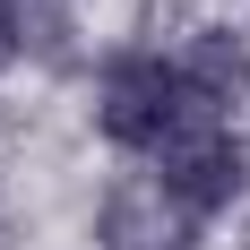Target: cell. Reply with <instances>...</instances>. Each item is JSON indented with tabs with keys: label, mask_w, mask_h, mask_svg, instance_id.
Returning a JSON list of instances; mask_svg holds the SVG:
<instances>
[{
	"label": "cell",
	"mask_w": 250,
	"mask_h": 250,
	"mask_svg": "<svg viewBox=\"0 0 250 250\" xmlns=\"http://www.w3.org/2000/svg\"><path fill=\"white\" fill-rule=\"evenodd\" d=\"M190 121H207L190 78H181V52L164 43H121L95 61V138L129 164H155Z\"/></svg>",
	"instance_id": "obj_1"
},
{
	"label": "cell",
	"mask_w": 250,
	"mask_h": 250,
	"mask_svg": "<svg viewBox=\"0 0 250 250\" xmlns=\"http://www.w3.org/2000/svg\"><path fill=\"white\" fill-rule=\"evenodd\" d=\"M138 173H147L181 216L216 225V216H233V207L250 199V129L242 121H190L173 147L155 155V164H138Z\"/></svg>",
	"instance_id": "obj_2"
},
{
	"label": "cell",
	"mask_w": 250,
	"mask_h": 250,
	"mask_svg": "<svg viewBox=\"0 0 250 250\" xmlns=\"http://www.w3.org/2000/svg\"><path fill=\"white\" fill-rule=\"evenodd\" d=\"M95 242H104V250H207V225L181 216L147 173H121V181L95 199Z\"/></svg>",
	"instance_id": "obj_3"
},
{
	"label": "cell",
	"mask_w": 250,
	"mask_h": 250,
	"mask_svg": "<svg viewBox=\"0 0 250 250\" xmlns=\"http://www.w3.org/2000/svg\"><path fill=\"white\" fill-rule=\"evenodd\" d=\"M173 52H181V78H190V95H199L207 121H242L250 112V35H233V26H190Z\"/></svg>",
	"instance_id": "obj_4"
},
{
	"label": "cell",
	"mask_w": 250,
	"mask_h": 250,
	"mask_svg": "<svg viewBox=\"0 0 250 250\" xmlns=\"http://www.w3.org/2000/svg\"><path fill=\"white\" fill-rule=\"evenodd\" d=\"M26 43H35V9L26 0H0V78L26 61Z\"/></svg>",
	"instance_id": "obj_5"
},
{
	"label": "cell",
	"mask_w": 250,
	"mask_h": 250,
	"mask_svg": "<svg viewBox=\"0 0 250 250\" xmlns=\"http://www.w3.org/2000/svg\"><path fill=\"white\" fill-rule=\"evenodd\" d=\"M26 9H35V0H26Z\"/></svg>",
	"instance_id": "obj_6"
}]
</instances>
